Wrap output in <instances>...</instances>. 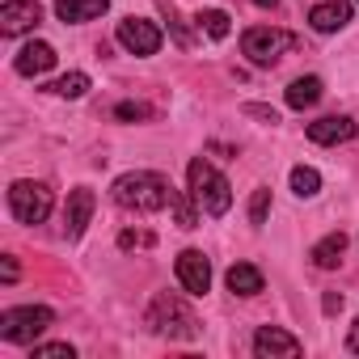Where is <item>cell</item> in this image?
I'll use <instances>...</instances> for the list:
<instances>
[{"label": "cell", "mask_w": 359, "mask_h": 359, "mask_svg": "<svg viewBox=\"0 0 359 359\" xmlns=\"http://www.w3.org/2000/svg\"><path fill=\"white\" fill-rule=\"evenodd\" d=\"M169 177L152 173V169H127L114 177L110 187V199L123 208V212H140V216H152L161 208H169Z\"/></svg>", "instance_id": "obj_1"}, {"label": "cell", "mask_w": 359, "mask_h": 359, "mask_svg": "<svg viewBox=\"0 0 359 359\" xmlns=\"http://www.w3.org/2000/svg\"><path fill=\"white\" fill-rule=\"evenodd\" d=\"M148 330L156 338H169V342H195L199 338V317L195 309L182 300V296H173V292H156L148 313H144Z\"/></svg>", "instance_id": "obj_2"}, {"label": "cell", "mask_w": 359, "mask_h": 359, "mask_svg": "<svg viewBox=\"0 0 359 359\" xmlns=\"http://www.w3.org/2000/svg\"><path fill=\"white\" fill-rule=\"evenodd\" d=\"M187 182H191L187 191L195 195L199 212H208V216H224V212L233 208V187H229V177H224L212 161L195 156L191 169H187Z\"/></svg>", "instance_id": "obj_3"}, {"label": "cell", "mask_w": 359, "mask_h": 359, "mask_svg": "<svg viewBox=\"0 0 359 359\" xmlns=\"http://www.w3.org/2000/svg\"><path fill=\"white\" fill-rule=\"evenodd\" d=\"M300 47V39L296 34H287V30H279V26H250L245 34H241V55L254 64V68H275L287 51H296Z\"/></svg>", "instance_id": "obj_4"}, {"label": "cell", "mask_w": 359, "mask_h": 359, "mask_svg": "<svg viewBox=\"0 0 359 359\" xmlns=\"http://www.w3.org/2000/svg\"><path fill=\"white\" fill-rule=\"evenodd\" d=\"M55 208V195L47 182H34V177H22V182L9 187V212L18 224H43Z\"/></svg>", "instance_id": "obj_5"}, {"label": "cell", "mask_w": 359, "mask_h": 359, "mask_svg": "<svg viewBox=\"0 0 359 359\" xmlns=\"http://www.w3.org/2000/svg\"><path fill=\"white\" fill-rule=\"evenodd\" d=\"M55 321V313L47 304H18V309H5L0 313V338L5 342H18V346H34V338Z\"/></svg>", "instance_id": "obj_6"}, {"label": "cell", "mask_w": 359, "mask_h": 359, "mask_svg": "<svg viewBox=\"0 0 359 359\" xmlns=\"http://www.w3.org/2000/svg\"><path fill=\"white\" fill-rule=\"evenodd\" d=\"M118 47L127 55H156L161 51V26L156 22H144V18H123L118 30H114Z\"/></svg>", "instance_id": "obj_7"}, {"label": "cell", "mask_w": 359, "mask_h": 359, "mask_svg": "<svg viewBox=\"0 0 359 359\" xmlns=\"http://www.w3.org/2000/svg\"><path fill=\"white\" fill-rule=\"evenodd\" d=\"M300 351H304L300 338L287 334L283 325H258V334H254V355L258 359H296Z\"/></svg>", "instance_id": "obj_8"}, {"label": "cell", "mask_w": 359, "mask_h": 359, "mask_svg": "<svg viewBox=\"0 0 359 359\" xmlns=\"http://www.w3.org/2000/svg\"><path fill=\"white\" fill-rule=\"evenodd\" d=\"M39 22H43L39 0H5V5H0V34L5 39H18V34L34 30Z\"/></svg>", "instance_id": "obj_9"}, {"label": "cell", "mask_w": 359, "mask_h": 359, "mask_svg": "<svg viewBox=\"0 0 359 359\" xmlns=\"http://www.w3.org/2000/svg\"><path fill=\"white\" fill-rule=\"evenodd\" d=\"M173 271H177V283H182L191 296H208V287H212V262L203 258V250H182Z\"/></svg>", "instance_id": "obj_10"}, {"label": "cell", "mask_w": 359, "mask_h": 359, "mask_svg": "<svg viewBox=\"0 0 359 359\" xmlns=\"http://www.w3.org/2000/svg\"><path fill=\"white\" fill-rule=\"evenodd\" d=\"M93 208H97V199H93V191H89V187L68 191V203H64V237H68V241H76V237L89 229Z\"/></svg>", "instance_id": "obj_11"}, {"label": "cell", "mask_w": 359, "mask_h": 359, "mask_svg": "<svg viewBox=\"0 0 359 359\" xmlns=\"http://www.w3.org/2000/svg\"><path fill=\"white\" fill-rule=\"evenodd\" d=\"M355 118L351 114H325V118H317V123H309V140L313 144H321V148H334V144H346V140H355Z\"/></svg>", "instance_id": "obj_12"}, {"label": "cell", "mask_w": 359, "mask_h": 359, "mask_svg": "<svg viewBox=\"0 0 359 359\" xmlns=\"http://www.w3.org/2000/svg\"><path fill=\"white\" fill-rule=\"evenodd\" d=\"M55 47L51 43H43V39H34V43H26L18 55H13V68L22 72V76H43V72H51L55 68Z\"/></svg>", "instance_id": "obj_13"}, {"label": "cell", "mask_w": 359, "mask_h": 359, "mask_svg": "<svg viewBox=\"0 0 359 359\" xmlns=\"http://www.w3.org/2000/svg\"><path fill=\"white\" fill-rule=\"evenodd\" d=\"M346 22H351V5H346V0H321V5L309 9V26H313L317 34H334V30H342Z\"/></svg>", "instance_id": "obj_14"}, {"label": "cell", "mask_w": 359, "mask_h": 359, "mask_svg": "<svg viewBox=\"0 0 359 359\" xmlns=\"http://www.w3.org/2000/svg\"><path fill=\"white\" fill-rule=\"evenodd\" d=\"M110 9V0H55V18L68 22V26H81V22H93Z\"/></svg>", "instance_id": "obj_15"}, {"label": "cell", "mask_w": 359, "mask_h": 359, "mask_svg": "<svg viewBox=\"0 0 359 359\" xmlns=\"http://www.w3.org/2000/svg\"><path fill=\"white\" fill-rule=\"evenodd\" d=\"M342 254H346V233H325V237L309 250V258H313L317 271H334V266L342 262Z\"/></svg>", "instance_id": "obj_16"}, {"label": "cell", "mask_w": 359, "mask_h": 359, "mask_svg": "<svg viewBox=\"0 0 359 359\" xmlns=\"http://www.w3.org/2000/svg\"><path fill=\"white\" fill-rule=\"evenodd\" d=\"M224 283H229L233 296H258V292L266 287V283H262V271H258L254 262H237V266H229Z\"/></svg>", "instance_id": "obj_17"}, {"label": "cell", "mask_w": 359, "mask_h": 359, "mask_svg": "<svg viewBox=\"0 0 359 359\" xmlns=\"http://www.w3.org/2000/svg\"><path fill=\"white\" fill-rule=\"evenodd\" d=\"M321 93H325L321 76H296V81L287 85V106H292V110H309V106L321 102Z\"/></svg>", "instance_id": "obj_18"}, {"label": "cell", "mask_w": 359, "mask_h": 359, "mask_svg": "<svg viewBox=\"0 0 359 359\" xmlns=\"http://www.w3.org/2000/svg\"><path fill=\"white\" fill-rule=\"evenodd\" d=\"M169 212H173V220H177V229H195L199 224V203H195V195L191 191H169Z\"/></svg>", "instance_id": "obj_19"}, {"label": "cell", "mask_w": 359, "mask_h": 359, "mask_svg": "<svg viewBox=\"0 0 359 359\" xmlns=\"http://www.w3.org/2000/svg\"><path fill=\"white\" fill-rule=\"evenodd\" d=\"M199 30H203L208 39H216V43H220V39H229L233 18H229L224 9H203V13H199Z\"/></svg>", "instance_id": "obj_20"}, {"label": "cell", "mask_w": 359, "mask_h": 359, "mask_svg": "<svg viewBox=\"0 0 359 359\" xmlns=\"http://www.w3.org/2000/svg\"><path fill=\"white\" fill-rule=\"evenodd\" d=\"M292 191H296L300 199H313V195L321 191V173H317L313 165H296V169H292Z\"/></svg>", "instance_id": "obj_21"}, {"label": "cell", "mask_w": 359, "mask_h": 359, "mask_svg": "<svg viewBox=\"0 0 359 359\" xmlns=\"http://www.w3.org/2000/svg\"><path fill=\"white\" fill-rule=\"evenodd\" d=\"M47 93H55V97H85V93H89V76H85V72H68V76L51 81Z\"/></svg>", "instance_id": "obj_22"}, {"label": "cell", "mask_w": 359, "mask_h": 359, "mask_svg": "<svg viewBox=\"0 0 359 359\" xmlns=\"http://www.w3.org/2000/svg\"><path fill=\"white\" fill-rule=\"evenodd\" d=\"M266 212H271V187H258V191L250 195V224L262 229V224H266Z\"/></svg>", "instance_id": "obj_23"}, {"label": "cell", "mask_w": 359, "mask_h": 359, "mask_svg": "<svg viewBox=\"0 0 359 359\" xmlns=\"http://www.w3.org/2000/svg\"><path fill=\"white\" fill-rule=\"evenodd\" d=\"M156 110L152 106H144V102H118L114 106V118L118 123H144V118H152Z\"/></svg>", "instance_id": "obj_24"}, {"label": "cell", "mask_w": 359, "mask_h": 359, "mask_svg": "<svg viewBox=\"0 0 359 359\" xmlns=\"http://www.w3.org/2000/svg\"><path fill=\"white\" fill-rule=\"evenodd\" d=\"M30 359H76V346L72 342H34Z\"/></svg>", "instance_id": "obj_25"}, {"label": "cell", "mask_w": 359, "mask_h": 359, "mask_svg": "<svg viewBox=\"0 0 359 359\" xmlns=\"http://www.w3.org/2000/svg\"><path fill=\"white\" fill-rule=\"evenodd\" d=\"M161 13H165V22H169V30H173L177 47H191V30L182 26V18H177V9H173V5H161Z\"/></svg>", "instance_id": "obj_26"}, {"label": "cell", "mask_w": 359, "mask_h": 359, "mask_svg": "<svg viewBox=\"0 0 359 359\" xmlns=\"http://www.w3.org/2000/svg\"><path fill=\"white\" fill-rule=\"evenodd\" d=\"M241 114H245V118H258V123H266V127L279 123V110H275V106H262V102H245Z\"/></svg>", "instance_id": "obj_27"}, {"label": "cell", "mask_w": 359, "mask_h": 359, "mask_svg": "<svg viewBox=\"0 0 359 359\" xmlns=\"http://www.w3.org/2000/svg\"><path fill=\"white\" fill-rule=\"evenodd\" d=\"M148 245H152V233H135V229L118 233V250H148Z\"/></svg>", "instance_id": "obj_28"}, {"label": "cell", "mask_w": 359, "mask_h": 359, "mask_svg": "<svg viewBox=\"0 0 359 359\" xmlns=\"http://www.w3.org/2000/svg\"><path fill=\"white\" fill-rule=\"evenodd\" d=\"M18 275H22L18 258H13V254H5V258H0V283H18Z\"/></svg>", "instance_id": "obj_29"}, {"label": "cell", "mask_w": 359, "mask_h": 359, "mask_svg": "<svg viewBox=\"0 0 359 359\" xmlns=\"http://www.w3.org/2000/svg\"><path fill=\"white\" fill-rule=\"evenodd\" d=\"M346 351L359 355V317H355V325H351V334H346Z\"/></svg>", "instance_id": "obj_30"}, {"label": "cell", "mask_w": 359, "mask_h": 359, "mask_svg": "<svg viewBox=\"0 0 359 359\" xmlns=\"http://www.w3.org/2000/svg\"><path fill=\"white\" fill-rule=\"evenodd\" d=\"M321 304H325V313H338V309H342V296H334V292H325V300H321Z\"/></svg>", "instance_id": "obj_31"}, {"label": "cell", "mask_w": 359, "mask_h": 359, "mask_svg": "<svg viewBox=\"0 0 359 359\" xmlns=\"http://www.w3.org/2000/svg\"><path fill=\"white\" fill-rule=\"evenodd\" d=\"M254 5H258V9H275V5H279V0H254Z\"/></svg>", "instance_id": "obj_32"}, {"label": "cell", "mask_w": 359, "mask_h": 359, "mask_svg": "<svg viewBox=\"0 0 359 359\" xmlns=\"http://www.w3.org/2000/svg\"><path fill=\"white\" fill-rule=\"evenodd\" d=\"M355 5H359V0H355Z\"/></svg>", "instance_id": "obj_33"}]
</instances>
